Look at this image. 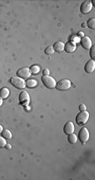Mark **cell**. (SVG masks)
Listing matches in <instances>:
<instances>
[{
	"label": "cell",
	"instance_id": "obj_1",
	"mask_svg": "<svg viewBox=\"0 0 95 180\" xmlns=\"http://www.w3.org/2000/svg\"><path fill=\"white\" fill-rule=\"evenodd\" d=\"M10 83L14 86L16 87L17 89H25L26 87L25 81L24 79L19 77V76H14V77H11L10 79Z\"/></svg>",
	"mask_w": 95,
	"mask_h": 180
},
{
	"label": "cell",
	"instance_id": "obj_2",
	"mask_svg": "<svg viewBox=\"0 0 95 180\" xmlns=\"http://www.w3.org/2000/svg\"><path fill=\"white\" fill-rule=\"evenodd\" d=\"M41 81L43 82L44 86H45V87L49 88V89H53V88H55L56 86V80H55L53 77L50 76V75H43V76L41 77Z\"/></svg>",
	"mask_w": 95,
	"mask_h": 180
},
{
	"label": "cell",
	"instance_id": "obj_3",
	"mask_svg": "<svg viewBox=\"0 0 95 180\" xmlns=\"http://www.w3.org/2000/svg\"><path fill=\"white\" fill-rule=\"evenodd\" d=\"M88 119H89V112L87 111L81 112L80 113H78L77 117H76V123L79 126H83V125L86 124Z\"/></svg>",
	"mask_w": 95,
	"mask_h": 180
},
{
	"label": "cell",
	"instance_id": "obj_4",
	"mask_svg": "<svg viewBox=\"0 0 95 180\" xmlns=\"http://www.w3.org/2000/svg\"><path fill=\"white\" fill-rule=\"evenodd\" d=\"M72 86V82L68 79H63L56 83V88L58 90H67Z\"/></svg>",
	"mask_w": 95,
	"mask_h": 180
},
{
	"label": "cell",
	"instance_id": "obj_5",
	"mask_svg": "<svg viewBox=\"0 0 95 180\" xmlns=\"http://www.w3.org/2000/svg\"><path fill=\"white\" fill-rule=\"evenodd\" d=\"M78 138L82 144H85L87 142L89 139V131L87 129L86 127H83L78 133Z\"/></svg>",
	"mask_w": 95,
	"mask_h": 180
},
{
	"label": "cell",
	"instance_id": "obj_6",
	"mask_svg": "<svg viewBox=\"0 0 95 180\" xmlns=\"http://www.w3.org/2000/svg\"><path fill=\"white\" fill-rule=\"evenodd\" d=\"M17 76L22 79H29L31 76V71L30 68H27V67L21 68L17 71Z\"/></svg>",
	"mask_w": 95,
	"mask_h": 180
},
{
	"label": "cell",
	"instance_id": "obj_7",
	"mask_svg": "<svg viewBox=\"0 0 95 180\" xmlns=\"http://www.w3.org/2000/svg\"><path fill=\"white\" fill-rule=\"evenodd\" d=\"M92 8H93V3L91 1H85L82 3L81 7H80V10L83 14H88L91 10H92Z\"/></svg>",
	"mask_w": 95,
	"mask_h": 180
},
{
	"label": "cell",
	"instance_id": "obj_8",
	"mask_svg": "<svg viewBox=\"0 0 95 180\" xmlns=\"http://www.w3.org/2000/svg\"><path fill=\"white\" fill-rule=\"evenodd\" d=\"M19 102L24 105V106H26L30 103V95L27 91H22L20 94H19Z\"/></svg>",
	"mask_w": 95,
	"mask_h": 180
},
{
	"label": "cell",
	"instance_id": "obj_9",
	"mask_svg": "<svg viewBox=\"0 0 95 180\" xmlns=\"http://www.w3.org/2000/svg\"><path fill=\"white\" fill-rule=\"evenodd\" d=\"M81 45L85 49H90L92 47V40L88 36H83L81 40Z\"/></svg>",
	"mask_w": 95,
	"mask_h": 180
},
{
	"label": "cell",
	"instance_id": "obj_10",
	"mask_svg": "<svg viewBox=\"0 0 95 180\" xmlns=\"http://www.w3.org/2000/svg\"><path fill=\"white\" fill-rule=\"evenodd\" d=\"M63 131H64V133L67 134V135L73 133L75 131V127H74L73 123L72 122H68V123H66L65 126H64Z\"/></svg>",
	"mask_w": 95,
	"mask_h": 180
},
{
	"label": "cell",
	"instance_id": "obj_11",
	"mask_svg": "<svg viewBox=\"0 0 95 180\" xmlns=\"http://www.w3.org/2000/svg\"><path fill=\"white\" fill-rule=\"evenodd\" d=\"M95 69V61L94 60H90L87 62V64L85 65L84 67V70L87 73H92L94 71Z\"/></svg>",
	"mask_w": 95,
	"mask_h": 180
},
{
	"label": "cell",
	"instance_id": "obj_12",
	"mask_svg": "<svg viewBox=\"0 0 95 180\" xmlns=\"http://www.w3.org/2000/svg\"><path fill=\"white\" fill-rule=\"evenodd\" d=\"M77 49V44H76V43H73V42H72V41H70V42H67L66 44H65V48L64 49L67 52V53H72V52H74L75 50Z\"/></svg>",
	"mask_w": 95,
	"mask_h": 180
},
{
	"label": "cell",
	"instance_id": "obj_13",
	"mask_svg": "<svg viewBox=\"0 0 95 180\" xmlns=\"http://www.w3.org/2000/svg\"><path fill=\"white\" fill-rule=\"evenodd\" d=\"M53 48H54V50L56 51V52H61V51L64 50L65 44H64V43L61 42V41H57V42H56V43L54 44Z\"/></svg>",
	"mask_w": 95,
	"mask_h": 180
},
{
	"label": "cell",
	"instance_id": "obj_14",
	"mask_svg": "<svg viewBox=\"0 0 95 180\" xmlns=\"http://www.w3.org/2000/svg\"><path fill=\"white\" fill-rule=\"evenodd\" d=\"M26 86H28L29 88H35L37 86L38 83L34 79H28L25 81Z\"/></svg>",
	"mask_w": 95,
	"mask_h": 180
},
{
	"label": "cell",
	"instance_id": "obj_15",
	"mask_svg": "<svg viewBox=\"0 0 95 180\" xmlns=\"http://www.w3.org/2000/svg\"><path fill=\"white\" fill-rule=\"evenodd\" d=\"M9 96V90L6 87H3L0 90V97L2 99L7 98Z\"/></svg>",
	"mask_w": 95,
	"mask_h": 180
},
{
	"label": "cell",
	"instance_id": "obj_16",
	"mask_svg": "<svg viewBox=\"0 0 95 180\" xmlns=\"http://www.w3.org/2000/svg\"><path fill=\"white\" fill-rule=\"evenodd\" d=\"M67 140L71 144H75L78 142V137L74 133H72V134H69Z\"/></svg>",
	"mask_w": 95,
	"mask_h": 180
},
{
	"label": "cell",
	"instance_id": "obj_17",
	"mask_svg": "<svg viewBox=\"0 0 95 180\" xmlns=\"http://www.w3.org/2000/svg\"><path fill=\"white\" fill-rule=\"evenodd\" d=\"M2 137L3 138H4L5 139H11L12 138V133H11V131L8 130V129H5V130H3V131H2Z\"/></svg>",
	"mask_w": 95,
	"mask_h": 180
},
{
	"label": "cell",
	"instance_id": "obj_18",
	"mask_svg": "<svg viewBox=\"0 0 95 180\" xmlns=\"http://www.w3.org/2000/svg\"><path fill=\"white\" fill-rule=\"evenodd\" d=\"M86 24H87V27L90 28L91 29H95V19L94 18H91V19H89V20L87 22Z\"/></svg>",
	"mask_w": 95,
	"mask_h": 180
},
{
	"label": "cell",
	"instance_id": "obj_19",
	"mask_svg": "<svg viewBox=\"0 0 95 180\" xmlns=\"http://www.w3.org/2000/svg\"><path fill=\"white\" fill-rule=\"evenodd\" d=\"M30 71H31V74H34V75H36V74H38L40 72V70H41V69H40V67L38 66H32L30 68Z\"/></svg>",
	"mask_w": 95,
	"mask_h": 180
},
{
	"label": "cell",
	"instance_id": "obj_20",
	"mask_svg": "<svg viewBox=\"0 0 95 180\" xmlns=\"http://www.w3.org/2000/svg\"><path fill=\"white\" fill-rule=\"evenodd\" d=\"M45 53L46 54V55H53L54 53H55V50H54V48H53V46H48L45 50Z\"/></svg>",
	"mask_w": 95,
	"mask_h": 180
},
{
	"label": "cell",
	"instance_id": "obj_21",
	"mask_svg": "<svg viewBox=\"0 0 95 180\" xmlns=\"http://www.w3.org/2000/svg\"><path fill=\"white\" fill-rule=\"evenodd\" d=\"M6 144H7L6 139L4 138H3V137L0 136V147H4Z\"/></svg>",
	"mask_w": 95,
	"mask_h": 180
},
{
	"label": "cell",
	"instance_id": "obj_22",
	"mask_svg": "<svg viewBox=\"0 0 95 180\" xmlns=\"http://www.w3.org/2000/svg\"><path fill=\"white\" fill-rule=\"evenodd\" d=\"M90 56L92 58V60L95 59V46L92 45V47L90 48Z\"/></svg>",
	"mask_w": 95,
	"mask_h": 180
},
{
	"label": "cell",
	"instance_id": "obj_23",
	"mask_svg": "<svg viewBox=\"0 0 95 180\" xmlns=\"http://www.w3.org/2000/svg\"><path fill=\"white\" fill-rule=\"evenodd\" d=\"M79 110H80L81 112H84V111H86L87 107L85 106V104H81V105L79 106Z\"/></svg>",
	"mask_w": 95,
	"mask_h": 180
},
{
	"label": "cell",
	"instance_id": "obj_24",
	"mask_svg": "<svg viewBox=\"0 0 95 180\" xmlns=\"http://www.w3.org/2000/svg\"><path fill=\"white\" fill-rule=\"evenodd\" d=\"M42 72H43V75H49V74H50V70H49L47 68H45Z\"/></svg>",
	"mask_w": 95,
	"mask_h": 180
},
{
	"label": "cell",
	"instance_id": "obj_25",
	"mask_svg": "<svg viewBox=\"0 0 95 180\" xmlns=\"http://www.w3.org/2000/svg\"><path fill=\"white\" fill-rule=\"evenodd\" d=\"M72 42H73L74 43V41L76 40L77 42H78L79 41V39H78V36H72Z\"/></svg>",
	"mask_w": 95,
	"mask_h": 180
},
{
	"label": "cell",
	"instance_id": "obj_26",
	"mask_svg": "<svg viewBox=\"0 0 95 180\" xmlns=\"http://www.w3.org/2000/svg\"><path fill=\"white\" fill-rule=\"evenodd\" d=\"M5 147H6L7 149H11V148H12V146H11L9 143H7V144L5 145Z\"/></svg>",
	"mask_w": 95,
	"mask_h": 180
},
{
	"label": "cell",
	"instance_id": "obj_27",
	"mask_svg": "<svg viewBox=\"0 0 95 180\" xmlns=\"http://www.w3.org/2000/svg\"><path fill=\"white\" fill-rule=\"evenodd\" d=\"M78 35L81 36V37H83V36H84V34L83 33V32H79V33H78Z\"/></svg>",
	"mask_w": 95,
	"mask_h": 180
},
{
	"label": "cell",
	"instance_id": "obj_28",
	"mask_svg": "<svg viewBox=\"0 0 95 180\" xmlns=\"http://www.w3.org/2000/svg\"><path fill=\"white\" fill-rule=\"evenodd\" d=\"M3 131V127H2V125L0 124V134L2 133V131Z\"/></svg>",
	"mask_w": 95,
	"mask_h": 180
},
{
	"label": "cell",
	"instance_id": "obj_29",
	"mask_svg": "<svg viewBox=\"0 0 95 180\" xmlns=\"http://www.w3.org/2000/svg\"><path fill=\"white\" fill-rule=\"evenodd\" d=\"M2 105H3V99L0 97V107H1Z\"/></svg>",
	"mask_w": 95,
	"mask_h": 180
},
{
	"label": "cell",
	"instance_id": "obj_30",
	"mask_svg": "<svg viewBox=\"0 0 95 180\" xmlns=\"http://www.w3.org/2000/svg\"><path fill=\"white\" fill-rule=\"evenodd\" d=\"M83 28H86V27H87V24H86V23H83Z\"/></svg>",
	"mask_w": 95,
	"mask_h": 180
}]
</instances>
